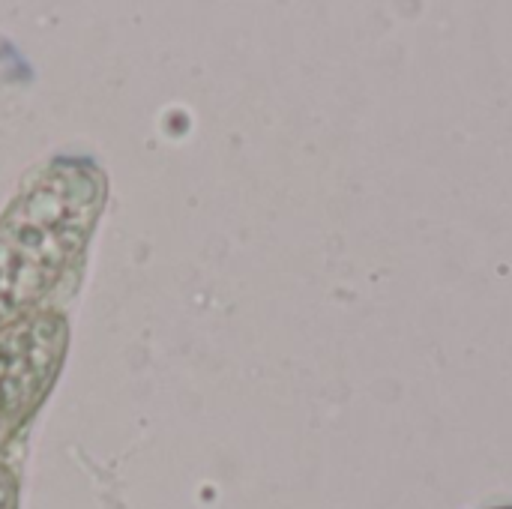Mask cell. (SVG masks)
<instances>
[{
    "label": "cell",
    "instance_id": "obj_1",
    "mask_svg": "<svg viewBox=\"0 0 512 509\" xmlns=\"http://www.w3.org/2000/svg\"><path fill=\"white\" fill-rule=\"evenodd\" d=\"M108 201L90 156H54L27 174L0 213V327L45 309L87 252Z\"/></svg>",
    "mask_w": 512,
    "mask_h": 509
},
{
    "label": "cell",
    "instance_id": "obj_4",
    "mask_svg": "<svg viewBox=\"0 0 512 509\" xmlns=\"http://www.w3.org/2000/svg\"><path fill=\"white\" fill-rule=\"evenodd\" d=\"M492 509H512V507H492Z\"/></svg>",
    "mask_w": 512,
    "mask_h": 509
},
{
    "label": "cell",
    "instance_id": "obj_3",
    "mask_svg": "<svg viewBox=\"0 0 512 509\" xmlns=\"http://www.w3.org/2000/svg\"><path fill=\"white\" fill-rule=\"evenodd\" d=\"M21 507V483L9 465L0 462V509Z\"/></svg>",
    "mask_w": 512,
    "mask_h": 509
},
{
    "label": "cell",
    "instance_id": "obj_2",
    "mask_svg": "<svg viewBox=\"0 0 512 509\" xmlns=\"http://www.w3.org/2000/svg\"><path fill=\"white\" fill-rule=\"evenodd\" d=\"M69 339V318L48 306L0 327V453L51 396Z\"/></svg>",
    "mask_w": 512,
    "mask_h": 509
}]
</instances>
